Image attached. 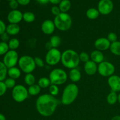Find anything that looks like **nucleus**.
Segmentation results:
<instances>
[{"label": "nucleus", "instance_id": "obj_1", "mask_svg": "<svg viewBox=\"0 0 120 120\" xmlns=\"http://www.w3.org/2000/svg\"><path fill=\"white\" fill-rule=\"evenodd\" d=\"M59 101L50 94L41 95L36 101V109L40 115L48 117L53 114Z\"/></svg>", "mask_w": 120, "mask_h": 120}, {"label": "nucleus", "instance_id": "obj_2", "mask_svg": "<svg viewBox=\"0 0 120 120\" xmlns=\"http://www.w3.org/2000/svg\"><path fill=\"white\" fill-rule=\"evenodd\" d=\"M80 60L79 55L73 49H67L62 53L61 62L63 66L69 69L76 68Z\"/></svg>", "mask_w": 120, "mask_h": 120}, {"label": "nucleus", "instance_id": "obj_3", "mask_svg": "<svg viewBox=\"0 0 120 120\" xmlns=\"http://www.w3.org/2000/svg\"><path fill=\"white\" fill-rule=\"evenodd\" d=\"M78 94L79 88L76 84L74 83L68 84L62 93L61 103L63 105H70L76 100Z\"/></svg>", "mask_w": 120, "mask_h": 120}, {"label": "nucleus", "instance_id": "obj_4", "mask_svg": "<svg viewBox=\"0 0 120 120\" xmlns=\"http://www.w3.org/2000/svg\"><path fill=\"white\" fill-rule=\"evenodd\" d=\"M56 28L61 31H66L72 25V19L68 13L61 12L55 17L53 21Z\"/></svg>", "mask_w": 120, "mask_h": 120}, {"label": "nucleus", "instance_id": "obj_5", "mask_svg": "<svg viewBox=\"0 0 120 120\" xmlns=\"http://www.w3.org/2000/svg\"><path fill=\"white\" fill-rule=\"evenodd\" d=\"M18 65L20 70L26 74L32 73L36 68L35 59L29 55H23L19 59Z\"/></svg>", "mask_w": 120, "mask_h": 120}, {"label": "nucleus", "instance_id": "obj_6", "mask_svg": "<svg viewBox=\"0 0 120 120\" xmlns=\"http://www.w3.org/2000/svg\"><path fill=\"white\" fill-rule=\"evenodd\" d=\"M49 78L51 84L57 86L62 85L68 80V75L63 69L56 68L50 71Z\"/></svg>", "mask_w": 120, "mask_h": 120}, {"label": "nucleus", "instance_id": "obj_7", "mask_svg": "<svg viewBox=\"0 0 120 120\" xmlns=\"http://www.w3.org/2000/svg\"><path fill=\"white\" fill-rule=\"evenodd\" d=\"M28 94V89L21 84L15 86L12 91V97L17 103H22L26 100Z\"/></svg>", "mask_w": 120, "mask_h": 120}, {"label": "nucleus", "instance_id": "obj_8", "mask_svg": "<svg viewBox=\"0 0 120 120\" xmlns=\"http://www.w3.org/2000/svg\"><path fill=\"white\" fill-rule=\"evenodd\" d=\"M62 53L57 48L48 50L45 56V62L49 66H55L61 61Z\"/></svg>", "mask_w": 120, "mask_h": 120}, {"label": "nucleus", "instance_id": "obj_9", "mask_svg": "<svg viewBox=\"0 0 120 120\" xmlns=\"http://www.w3.org/2000/svg\"><path fill=\"white\" fill-rule=\"evenodd\" d=\"M116 70L114 65L108 61H103L98 65V72L103 77H110Z\"/></svg>", "mask_w": 120, "mask_h": 120}, {"label": "nucleus", "instance_id": "obj_10", "mask_svg": "<svg viewBox=\"0 0 120 120\" xmlns=\"http://www.w3.org/2000/svg\"><path fill=\"white\" fill-rule=\"evenodd\" d=\"M18 53L16 50H9L4 56L3 63L8 69L15 67L19 61Z\"/></svg>", "mask_w": 120, "mask_h": 120}, {"label": "nucleus", "instance_id": "obj_11", "mask_svg": "<svg viewBox=\"0 0 120 120\" xmlns=\"http://www.w3.org/2000/svg\"><path fill=\"white\" fill-rule=\"evenodd\" d=\"M114 8L113 2L111 0H100L98 4V11L103 15L110 14Z\"/></svg>", "mask_w": 120, "mask_h": 120}, {"label": "nucleus", "instance_id": "obj_12", "mask_svg": "<svg viewBox=\"0 0 120 120\" xmlns=\"http://www.w3.org/2000/svg\"><path fill=\"white\" fill-rule=\"evenodd\" d=\"M7 19L10 23L18 24L23 19V14L18 9L12 10L8 13Z\"/></svg>", "mask_w": 120, "mask_h": 120}, {"label": "nucleus", "instance_id": "obj_13", "mask_svg": "<svg viewBox=\"0 0 120 120\" xmlns=\"http://www.w3.org/2000/svg\"><path fill=\"white\" fill-rule=\"evenodd\" d=\"M108 84L111 91L120 92V77L117 75H112L108 79Z\"/></svg>", "mask_w": 120, "mask_h": 120}, {"label": "nucleus", "instance_id": "obj_14", "mask_svg": "<svg viewBox=\"0 0 120 120\" xmlns=\"http://www.w3.org/2000/svg\"><path fill=\"white\" fill-rule=\"evenodd\" d=\"M55 23L50 19H46L43 22L41 25V30L42 32L45 35H51L54 32L55 30Z\"/></svg>", "mask_w": 120, "mask_h": 120}, {"label": "nucleus", "instance_id": "obj_15", "mask_svg": "<svg viewBox=\"0 0 120 120\" xmlns=\"http://www.w3.org/2000/svg\"><path fill=\"white\" fill-rule=\"evenodd\" d=\"M111 43L107 38H100L96 40L94 46L97 50L100 51H104L110 49Z\"/></svg>", "mask_w": 120, "mask_h": 120}, {"label": "nucleus", "instance_id": "obj_16", "mask_svg": "<svg viewBox=\"0 0 120 120\" xmlns=\"http://www.w3.org/2000/svg\"><path fill=\"white\" fill-rule=\"evenodd\" d=\"M84 69L87 75L93 76L98 71V66L97 63L93 62L92 60H89L84 64Z\"/></svg>", "mask_w": 120, "mask_h": 120}, {"label": "nucleus", "instance_id": "obj_17", "mask_svg": "<svg viewBox=\"0 0 120 120\" xmlns=\"http://www.w3.org/2000/svg\"><path fill=\"white\" fill-rule=\"evenodd\" d=\"M90 58H91V60L95 62L97 64V63L100 64L101 62H103V61H104V54L103 53V52L101 51H100L98 50H93L91 53Z\"/></svg>", "mask_w": 120, "mask_h": 120}, {"label": "nucleus", "instance_id": "obj_18", "mask_svg": "<svg viewBox=\"0 0 120 120\" xmlns=\"http://www.w3.org/2000/svg\"><path fill=\"white\" fill-rule=\"evenodd\" d=\"M69 76L71 81H72L74 83H76L80 80L82 74L79 69H77V68H75L70 70V71H69Z\"/></svg>", "mask_w": 120, "mask_h": 120}, {"label": "nucleus", "instance_id": "obj_19", "mask_svg": "<svg viewBox=\"0 0 120 120\" xmlns=\"http://www.w3.org/2000/svg\"><path fill=\"white\" fill-rule=\"evenodd\" d=\"M20 31V27L18 24L9 23L6 28V32L9 35H16L19 34Z\"/></svg>", "mask_w": 120, "mask_h": 120}, {"label": "nucleus", "instance_id": "obj_20", "mask_svg": "<svg viewBox=\"0 0 120 120\" xmlns=\"http://www.w3.org/2000/svg\"><path fill=\"white\" fill-rule=\"evenodd\" d=\"M8 75L10 78L15 80L17 79L21 76V70H20L19 68H18L15 66L9 68L8 69Z\"/></svg>", "mask_w": 120, "mask_h": 120}, {"label": "nucleus", "instance_id": "obj_21", "mask_svg": "<svg viewBox=\"0 0 120 120\" xmlns=\"http://www.w3.org/2000/svg\"><path fill=\"white\" fill-rule=\"evenodd\" d=\"M71 2L70 0H62L59 4V7L60 9L61 12L67 13L71 8Z\"/></svg>", "mask_w": 120, "mask_h": 120}, {"label": "nucleus", "instance_id": "obj_22", "mask_svg": "<svg viewBox=\"0 0 120 120\" xmlns=\"http://www.w3.org/2000/svg\"><path fill=\"white\" fill-rule=\"evenodd\" d=\"M100 12L98 9L94 8H91L87 9L86 11V16L89 19L91 20L96 19L98 17Z\"/></svg>", "mask_w": 120, "mask_h": 120}, {"label": "nucleus", "instance_id": "obj_23", "mask_svg": "<svg viewBox=\"0 0 120 120\" xmlns=\"http://www.w3.org/2000/svg\"><path fill=\"white\" fill-rule=\"evenodd\" d=\"M110 50L113 55L116 56H120V42L116 41L111 43Z\"/></svg>", "mask_w": 120, "mask_h": 120}, {"label": "nucleus", "instance_id": "obj_24", "mask_svg": "<svg viewBox=\"0 0 120 120\" xmlns=\"http://www.w3.org/2000/svg\"><path fill=\"white\" fill-rule=\"evenodd\" d=\"M107 101L110 105H114L118 101V94L117 93L113 91L111 92L107 96Z\"/></svg>", "mask_w": 120, "mask_h": 120}, {"label": "nucleus", "instance_id": "obj_25", "mask_svg": "<svg viewBox=\"0 0 120 120\" xmlns=\"http://www.w3.org/2000/svg\"><path fill=\"white\" fill-rule=\"evenodd\" d=\"M28 93L29 95L35 96L38 95L41 93V88L38 84H35L32 86H30L28 89Z\"/></svg>", "mask_w": 120, "mask_h": 120}, {"label": "nucleus", "instance_id": "obj_26", "mask_svg": "<svg viewBox=\"0 0 120 120\" xmlns=\"http://www.w3.org/2000/svg\"><path fill=\"white\" fill-rule=\"evenodd\" d=\"M8 69L3 62L0 61V82H4L6 79L8 75Z\"/></svg>", "mask_w": 120, "mask_h": 120}, {"label": "nucleus", "instance_id": "obj_27", "mask_svg": "<svg viewBox=\"0 0 120 120\" xmlns=\"http://www.w3.org/2000/svg\"><path fill=\"white\" fill-rule=\"evenodd\" d=\"M38 84L41 87V89H46L50 86L51 84V82H50L49 78L43 77L39 79Z\"/></svg>", "mask_w": 120, "mask_h": 120}, {"label": "nucleus", "instance_id": "obj_28", "mask_svg": "<svg viewBox=\"0 0 120 120\" xmlns=\"http://www.w3.org/2000/svg\"><path fill=\"white\" fill-rule=\"evenodd\" d=\"M53 48H57L60 45L62 39L59 35H53L52 36L49 41Z\"/></svg>", "mask_w": 120, "mask_h": 120}, {"label": "nucleus", "instance_id": "obj_29", "mask_svg": "<svg viewBox=\"0 0 120 120\" xmlns=\"http://www.w3.org/2000/svg\"><path fill=\"white\" fill-rule=\"evenodd\" d=\"M23 19L27 23H32L35 19V15L32 12H25L23 14Z\"/></svg>", "mask_w": 120, "mask_h": 120}, {"label": "nucleus", "instance_id": "obj_30", "mask_svg": "<svg viewBox=\"0 0 120 120\" xmlns=\"http://www.w3.org/2000/svg\"><path fill=\"white\" fill-rule=\"evenodd\" d=\"M24 82L25 83V84L26 85L30 86H32L34 84H35V82H36V80H35V77L34 75L32 73H28L26 74L25 76L24 77Z\"/></svg>", "mask_w": 120, "mask_h": 120}, {"label": "nucleus", "instance_id": "obj_31", "mask_svg": "<svg viewBox=\"0 0 120 120\" xmlns=\"http://www.w3.org/2000/svg\"><path fill=\"white\" fill-rule=\"evenodd\" d=\"M8 46L10 50H15L19 46V41L16 38H12L8 43Z\"/></svg>", "mask_w": 120, "mask_h": 120}, {"label": "nucleus", "instance_id": "obj_32", "mask_svg": "<svg viewBox=\"0 0 120 120\" xmlns=\"http://www.w3.org/2000/svg\"><path fill=\"white\" fill-rule=\"evenodd\" d=\"M9 46L8 43L4 42H0V56L5 55L9 51Z\"/></svg>", "mask_w": 120, "mask_h": 120}, {"label": "nucleus", "instance_id": "obj_33", "mask_svg": "<svg viewBox=\"0 0 120 120\" xmlns=\"http://www.w3.org/2000/svg\"><path fill=\"white\" fill-rule=\"evenodd\" d=\"M49 92L50 95L53 96H56L59 94V89L58 87V86L55 85V84H50L49 87Z\"/></svg>", "mask_w": 120, "mask_h": 120}, {"label": "nucleus", "instance_id": "obj_34", "mask_svg": "<svg viewBox=\"0 0 120 120\" xmlns=\"http://www.w3.org/2000/svg\"><path fill=\"white\" fill-rule=\"evenodd\" d=\"M4 83L7 89H13L16 86V81H15V80L10 78V77L6 79L4 81Z\"/></svg>", "mask_w": 120, "mask_h": 120}, {"label": "nucleus", "instance_id": "obj_35", "mask_svg": "<svg viewBox=\"0 0 120 120\" xmlns=\"http://www.w3.org/2000/svg\"><path fill=\"white\" fill-rule=\"evenodd\" d=\"M79 59L80 60L84 63H86L88 61L90 60V56H89V54L86 52H81L79 55Z\"/></svg>", "mask_w": 120, "mask_h": 120}, {"label": "nucleus", "instance_id": "obj_36", "mask_svg": "<svg viewBox=\"0 0 120 120\" xmlns=\"http://www.w3.org/2000/svg\"><path fill=\"white\" fill-rule=\"evenodd\" d=\"M107 39L110 42V43H113V42L117 41V35L116 33L114 32H110L109 33V35H107Z\"/></svg>", "mask_w": 120, "mask_h": 120}, {"label": "nucleus", "instance_id": "obj_37", "mask_svg": "<svg viewBox=\"0 0 120 120\" xmlns=\"http://www.w3.org/2000/svg\"><path fill=\"white\" fill-rule=\"evenodd\" d=\"M34 59H35V62L36 66L39 67V68H43L45 66L44 61L41 57H36L34 58Z\"/></svg>", "mask_w": 120, "mask_h": 120}, {"label": "nucleus", "instance_id": "obj_38", "mask_svg": "<svg viewBox=\"0 0 120 120\" xmlns=\"http://www.w3.org/2000/svg\"><path fill=\"white\" fill-rule=\"evenodd\" d=\"M7 90V88L4 82H0V97L5 94Z\"/></svg>", "mask_w": 120, "mask_h": 120}, {"label": "nucleus", "instance_id": "obj_39", "mask_svg": "<svg viewBox=\"0 0 120 120\" xmlns=\"http://www.w3.org/2000/svg\"><path fill=\"white\" fill-rule=\"evenodd\" d=\"M51 12L52 13L53 15H55V16L59 15V14L61 13L60 9L59 7H57V6H53V7H52Z\"/></svg>", "mask_w": 120, "mask_h": 120}, {"label": "nucleus", "instance_id": "obj_40", "mask_svg": "<svg viewBox=\"0 0 120 120\" xmlns=\"http://www.w3.org/2000/svg\"><path fill=\"white\" fill-rule=\"evenodd\" d=\"M19 4L18 2V1L16 0H14V1H11L9 2V5L10 7V8H11L12 10H15V9H17L18 7L19 6Z\"/></svg>", "mask_w": 120, "mask_h": 120}, {"label": "nucleus", "instance_id": "obj_41", "mask_svg": "<svg viewBox=\"0 0 120 120\" xmlns=\"http://www.w3.org/2000/svg\"><path fill=\"white\" fill-rule=\"evenodd\" d=\"M0 36H1V39L2 40V42H6V43H7V42H9V35L6 32L3 33Z\"/></svg>", "mask_w": 120, "mask_h": 120}, {"label": "nucleus", "instance_id": "obj_42", "mask_svg": "<svg viewBox=\"0 0 120 120\" xmlns=\"http://www.w3.org/2000/svg\"><path fill=\"white\" fill-rule=\"evenodd\" d=\"M6 28L7 26L4 22L2 20L0 19V36L6 31Z\"/></svg>", "mask_w": 120, "mask_h": 120}, {"label": "nucleus", "instance_id": "obj_43", "mask_svg": "<svg viewBox=\"0 0 120 120\" xmlns=\"http://www.w3.org/2000/svg\"><path fill=\"white\" fill-rule=\"evenodd\" d=\"M18 4L21 5L25 6L29 4L30 2V0H16Z\"/></svg>", "mask_w": 120, "mask_h": 120}, {"label": "nucleus", "instance_id": "obj_44", "mask_svg": "<svg viewBox=\"0 0 120 120\" xmlns=\"http://www.w3.org/2000/svg\"><path fill=\"white\" fill-rule=\"evenodd\" d=\"M38 3H39L40 4L45 5L48 4V2H49V0H36Z\"/></svg>", "mask_w": 120, "mask_h": 120}, {"label": "nucleus", "instance_id": "obj_45", "mask_svg": "<svg viewBox=\"0 0 120 120\" xmlns=\"http://www.w3.org/2000/svg\"><path fill=\"white\" fill-rule=\"evenodd\" d=\"M62 0H49V2L54 5L59 4Z\"/></svg>", "mask_w": 120, "mask_h": 120}, {"label": "nucleus", "instance_id": "obj_46", "mask_svg": "<svg viewBox=\"0 0 120 120\" xmlns=\"http://www.w3.org/2000/svg\"><path fill=\"white\" fill-rule=\"evenodd\" d=\"M45 48H46V49H48V50H50V49H52V45H51V43H50V42H47L46 43V45H45Z\"/></svg>", "mask_w": 120, "mask_h": 120}, {"label": "nucleus", "instance_id": "obj_47", "mask_svg": "<svg viewBox=\"0 0 120 120\" xmlns=\"http://www.w3.org/2000/svg\"><path fill=\"white\" fill-rule=\"evenodd\" d=\"M111 120H120V116H114L112 118Z\"/></svg>", "mask_w": 120, "mask_h": 120}, {"label": "nucleus", "instance_id": "obj_48", "mask_svg": "<svg viewBox=\"0 0 120 120\" xmlns=\"http://www.w3.org/2000/svg\"><path fill=\"white\" fill-rule=\"evenodd\" d=\"M0 120H6L5 117L1 113H0Z\"/></svg>", "mask_w": 120, "mask_h": 120}, {"label": "nucleus", "instance_id": "obj_49", "mask_svg": "<svg viewBox=\"0 0 120 120\" xmlns=\"http://www.w3.org/2000/svg\"><path fill=\"white\" fill-rule=\"evenodd\" d=\"M118 101L120 104V93H119L118 94Z\"/></svg>", "mask_w": 120, "mask_h": 120}, {"label": "nucleus", "instance_id": "obj_50", "mask_svg": "<svg viewBox=\"0 0 120 120\" xmlns=\"http://www.w3.org/2000/svg\"><path fill=\"white\" fill-rule=\"evenodd\" d=\"M7 1H9V2H10V1H14V0H7Z\"/></svg>", "mask_w": 120, "mask_h": 120}, {"label": "nucleus", "instance_id": "obj_51", "mask_svg": "<svg viewBox=\"0 0 120 120\" xmlns=\"http://www.w3.org/2000/svg\"><path fill=\"white\" fill-rule=\"evenodd\" d=\"M0 2H1V0H0Z\"/></svg>", "mask_w": 120, "mask_h": 120}, {"label": "nucleus", "instance_id": "obj_52", "mask_svg": "<svg viewBox=\"0 0 120 120\" xmlns=\"http://www.w3.org/2000/svg\"><path fill=\"white\" fill-rule=\"evenodd\" d=\"M0 13H1V12H0Z\"/></svg>", "mask_w": 120, "mask_h": 120}]
</instances>
